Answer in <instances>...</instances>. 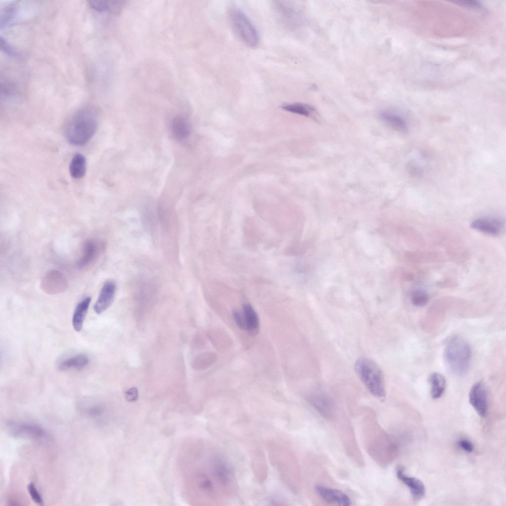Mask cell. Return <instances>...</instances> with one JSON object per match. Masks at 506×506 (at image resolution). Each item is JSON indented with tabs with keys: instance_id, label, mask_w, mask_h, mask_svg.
<instances>
[{
	"instance_id": "6da1fadb",
	"label": "cell",
	"mask_w": 506,
	"mask_h": 506,
	"mask_svg": "<svg viewBox=\"0 0 506 506\" xmlns=\"http://www.w3.org/2000/svg\"><path fill=\"white\" fill-rule=\"evenodd\" d=\"M98 124V116L94 108L85 107L80 109L72 116L66 125L67 140L75 146L84 145L95 134Z\"/></svg>"
},
{
	"instance_id": "7a4b0ae2",
	"label": "cell",
	"mask_w": 506,
	"mask_h": 506,
	"mask_svg": "<svg viewBox=\"0 0 506 506\" xmlns=\"http://www.w3.org/2000/svg\"><path fill=\"white\" fill-rule=\"evenodd\" d=\"M444 359L451 371L458 376L465 374L469 368L471 352L468 343L463 338L455 337L447 343Z\"/></svg>"
},
{
	"instance_id": "3957f363",
	"label": "cell",
	"mask_w": 506,
	"mask_h": 506,
	"mask_svg": "<svg viewBox=\"0 0 506 506\" xmlns=\"http://www.w3.org/2000/svg\"><path fill=\"white\" fill-rule=\"evenodd\" d=\"M355 370L363 383L374 396L380 398L385 397L383 376L377 363L369 358L361 357L356 361Z\"/></svg>"
},
{
	"instance_id": "277c9868",
	"label": "cell",
	"mask_w": 506,
	"mask_h": 506,
	"mask_svg": "<svg viewBox=\"0 0 506 506\" xmlns=\"http://www.w3.org/2000/svg\"><path fill=\"white\" fill-rule=\"evenodd\" d=\"M231 26L238 37L247 45L255 47L259 44L257 31L246 14L237 7L229 11Z\"/></svg>"
},
{
	"instance_id": "5b68a950",
	"label": "cell",
	"mask_w": 506,
	"mask_h": 506,
	"mask_svg": "<svg viewBox=\"0 0 506 506\" xmlns=\"http://www.w3.org/2000/svg\"><path fill=\"white\" fill-rule=\"evenodd\" d=\"M469 402L477 413L485 417L487 413L488 404L486 388L481 382L474 384L469 393Z\"/></svg>"
},
{
	"instance_id": "8992f818",
	"label": "cell",
	"mask_w": 506,
	"mask_h": 506,
	"mask_svg": "<svg viewBox=\"0 0 506 506\" xmlns=\"http://www.w3.org/2000/svg\"><path fill=\"white\" fill-rule=\"evenodd\" d=\"M8 428L13 435L17 437L40 440L45 436L42 428L31 423L11 422L8 424Z\"/></svg>"
},
{
	"instance_id": "52a82bcc",
	"label": "cell",
	"mask_w": 506,
	"mask_h": 506,
	"mask_svg": "<svg viewBox=\"0 0 506 506\" xmlns=\"http://www.w3.org/2000/svg\"><path fill=\"white\" fill-rule=\"evenodd\" d=\"M116 290V285L114 282L108 281L104 284L93 306L94 310L97 314L102 313L111 305L115 297Z\"/></svg>"
},
{
	"instance_id": "ba28073f",
	"label": "cell",
	"mask_w": 506,
	"mask_h": 506,
	"mask_svg": "<svg viewBox=\"0 0 506 506\" xmlns=\"http://www.w3.org/2000/svg\"><path fill=\"white\" fill-rule=\"evenodd\" d=\"M470 226L476 230L491 235L499 234L503 227L502 219L494 217L477 218L471 223Z\"/></svg>"
},
{
	"instance_id": "9c48e42d",
	"label": "cell",
	"mask_w": 506,
	"mask_h": 506,
	"mask_svg": "<svg viewBox=\"0 0 506 506\" xmlns=\"http://www.w3.org/2000/svg\"><path fill=\"white\" fill-rule=\"evenodd\" d=\"M316 491L319 496L327 503L342 506H348L351 504L349 497L340 490L318 485L316 487Z\"/></svg>"
},
{
	"instance_id": "30bf717a",
	"label": "cell",
	"mask_w": 506,
	"mask_h": 506,
	"mask_svg": "<svg viewBox=\"0 0 506 506\" xmlns=\"http://www.w3.org/2000/svg\"><path fill=\"white\" fill-rule=\"evenodd\" d=\"M397 476L409 488L412 496L415 501L422 499L425 495V488L423 483L419 479L407 476L402 467L397 470Z\"/></svg>"
},
{
	"instance_id": "8fae6325",
	"label": "cell",
	"mask_w": 506,
	"mask_h": 506,
	"mask_svg": "<svg viewBox=\"0 0 506 506\" xmlns=\"http://www.w3.org/2000/svg\"><path fill=\"white\" fill-rule=\"evenodd\" d=\"M243 309L246 325V331L251 335H257L259 332V323L256 312L249 303L244 304Z\"/></svg>"
},
{
	"instance_id": "7c38bea8",
	"label": "cell",
	"mask_w": 506,
	"mask_h": 506,
	"mask_svg": "<svg viewBox=\"0 0 506 506\" xmlns=\"http://www.w3.org/2000/svg\"><path fill=\"white\" fill-rule=\"evenodd\" d=\"M91 298L87 296L81 301L76 306L72 319L73 326L75 330L80 331L87 312Z\"/></svg>"
},
{
	"instance_id": "4fadbf2b",
	"label": "cell",
	"mask_w": 506,
	"mask_h": 506,
	"mask_svg": "<svg viewBox=\"0 0 506 506\" xmlns=\"http://www.w3.org/2000/svg\"><path fill=\"white\" fill-rule=\"evenodd\" d=\"M89 362L87 356L84 354H77L62 361L58 366L60 371L69 369L80 370L86 367Z\"/></svg>"
},
{
	"instance_id": "5bb4252c",
	"label": "cell",
	"mask_w": 506,
	"mask_h": 506,
	"mask_svg": "<svg viewBox=\"0 0 506 506\" xmlns=\"http://www.w3.org/2000/svg\"><path fill=\"white\" fill-rule=\"evenodd\" d=\"M86 170V162L84 156L80 153L75 154L72 158L69 166L71 176L75 179L81 178L85 175Z\"/></svg>"
},
{
	"instance_id": "9a60e30c",
	"label": "cell",
	"mask_w": 506,
	"mask_h": 506,
	"mask_svg": "<svg viewBox=\"0 0 506 506\" xmlns=\"http://www.w3.org/2000/svg\"><path fill=\"white\" fill-rule=\"evenodd\" d=\"M428 381L431 386L430 394L433 399L440 398L445 389L446 380L440 373L434 372L430 374Z\"/></svg>"
},
{
	"instance_id": "2e32d148",
	"label": "cell",
	"mask_w": 506,
	"mask_h": 506,
	"mask_svg": "<svg viewBox=\"0 0 506 506\" xmlns=\"http://www.w3.org/2000/svg\"><path fill=\"white\" fill-rule=\"evenodd\" d=\"M310 403L323 416L330 417L333 411V406L331 401L322 395H316L309 399Z\"/></svg>"
},
{
	"instance_id": "e0dca14e",
	"label": "cell",
	"mask_w": 506,
	"mask_h": 506,
	"mask_svg": "<svg viewBox=\"0 0 506 506\" xmlns=\"http://www.w3.org/2000/svg\"><path fill=\"white\" fill-rule=\"evenodd\" d=\"M171 129L175 137L180 140L188 137L191 131L188 123L181 117H176L172 120Z\"/></svg>"
},
{
	"instance_id": "ac0fdd59",
	"label": "cell",
	"mask_w": 506,
	"mask_h": 506,
	"mask_svg": "<svg viewBox=\"0 0 506 506\" xmlns=\"http://www.w3.org/2000/svg\"><path fill=\"white\" fill-rule=\"evenodd\" d=\"M380 117L383 121L394 129L400 131H405L407 129L405 121L396 114L384 111L380 113Z\"/></svg>"
},
{
	"instance_id": "d6986e66",
	"label": "cell",
	"mask_w": 506,
	"mask_h": 506,
	"mask_svg": "<svg viewBox=\"0 0 506 506\" xmlns=\"http://www.w3.org/2000/svg\"><path fill=\"white\" fill-rule=\"evenodd\" d=\"M98 248L96 243L92 240L86 241L84 247L83 254L79 261L78 265L84 267L93 261L98 253Z\"/></svg>"
},
{
	"instance_id": "ffe728a7",
	"label": "cell",
	"mask_w": 506,
	"mask_h": 506,
	"mask_svg": "<svg viewBox=\"0 0 506 506\" xmlns=\"http://www.w3.org/2000/svg\"><path fill=\"white\" fill-rule=\"evenodd\" d=\"M89 2L92 8L100 12H118L123 5L121 1L116 0H93Z\"/></svg>"
},
{
	"instance_id": "44dd1931",
	"label": "cell",
	"mask_w": 506,
	"mask_h": 506,
	"mask_svg": "<svg viewBox=\"0 0 506 506\" xmlns=\"http://www.w3.org/2000/svg\"><path fill=\"white\" fill-rule=\"evenodd\" d=\"M282 107L287 111L304 116H308L312 110V108L309 106L301 103L285 104Z\"/></svg>"
},
{
	"instance_id": "7402d4cb",
	"label": "cell",
	"mask_w": 506,
	"mask_h": 506,
	"mask_svg": "<svg viewBox=\"0 0 506 506\" xmlns=\"http://www.w3.org/2000/svg\"><path fill=\"white\" fill-rule=\"evenodd\" d=\"M412 303L416 306L425 305L429 300L427 293L421 289L415 290L412 292L411 297Z\"/></svg>"
},
{
	"instance_id": "603a6c76",
	"label": "cell",
	"mask_w": 506,
	"mask_h": 506,
	"mask_svg": "<svg viewBox=\"0 0 506 506\" xmlns=\"http://www.w3.org/2000/svg\"><path fill=\"white\" fill-rule=\"evenodd\" d=\"M28 490L33 501L39 505H42L43 502L42 497L33 483H31L28 485Z\"/></svg>"
},
{
	"instance_id": "cb8c5ba5",
	"label": "cell",
	"mask_w": 506,
	"mask_h": 506,
	"mask_svg": "<svg viewBox=\"0 0 506 506\" xmlns=\"http://www.w3.org/2000/svg\"><path fill=\"white\" fill-rule=\"evenodd\" d=\"M233 316L237 325L242 330L246 331V325L243 313L237 310H234Z\"/></svg>"
},
{
	"instance_id": "d4e9b609",
	"label": "cell",
	"mask_w": 506,
	"mask_h": 506,
	"mask_svg": "<svg viewBox=\"0 0 506 506\" xmlns=\"http://www.w3.org/2000/svg\"><path fill=\"white\" fill-rule=\"evenodd\" d=\"M138 398V391L136 388L131 387L125 392V398L128 402H134Z\"/></svg>"
},
{
	"instance_id": "484cf974",
	"label": "cell",
	"mask_w": 506,
	"mask_h": 506,
	"mask_svg": "<svg viewBox=\"0 0 506 506\" xmlns=\"http://www.w3.org/2000/svg\"><path fill=\"white\" fill-rule=\"evenodd\" d=\"M454 2L461 6L473 8L478 9L481 6L479 2L473 0L455 1Z\"/></svg>"
},
{
	"instance_id": "4316f807",
	"label": "cell",
	"mask_w": 506,
	"mask_h": 506,
	"mask_svg": "<svg viewBox=\"0 0 506 506\" xmlns=\"http://www.w3.org/2000/svg\"><path fill=\"white\" fill-rule=\"evenodd\" d=\"M458 444L461 448L466 452H471L473 450L472 444L467 440H461L458 442Z\"/></svg>"
},
{
	"instance_id": "83f0119b",
	"label": "cell",
	"mask_w": 506,
	"mask_h": 506,
	"mask_svg": "<svg viewBox=\"0 0 506 506\" xmlns=\"http://www.w3.org/2000/svg\"><path fill=\"white\" fill-rule=\"evenodd\" d=\"M1 48H3V51L7 53V54L14 56L16 54L15 51L12 49L10 46H9L5 40H2L1 38Z\"/></svg>"
}]
</instances>
